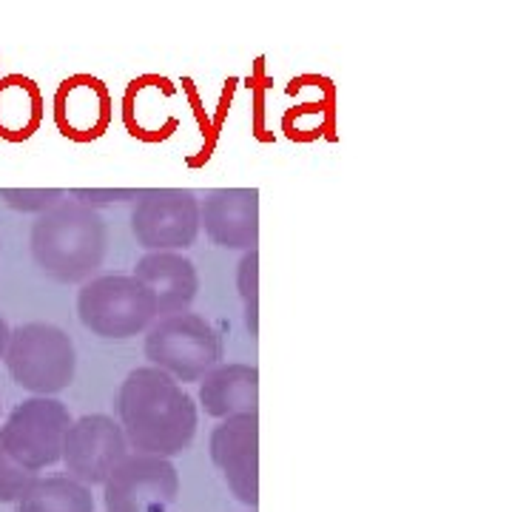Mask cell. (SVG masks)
<instances>
[{
	"label": "cell",
	"mask_w": 512,
	"mask_h": 512,
	"mask_svg": "<svg viewBox=\"0 0 512 512\" xmlns=\"http://www.w3.org/2000/svg\"><path fill=\"white\" fill-rule=\"evenodd\" d=\"M128 441L120 421L103 413H92L72 421L66 441H63V464L69 478L94 487L106 484L114 467L128 456Z\"/></svg>",
	"instance_id": "9c48e42d"
},
{
	"label": "cell",
	"mask_w": 512,
	"mask_h": 512,
	"mask_svg": "<svg viewBox=\"0 0 512 512\" xmlns=\"http://www.w3.org/2000/svg\"><path fill=\"white\" fill-rule=\"evenodd\" d=\"M37 481V473L20 467L15 458L6 453L3 441H0V501H20L23 495L32 490V484Z\"/></svg>",
	"instance_id": "e0dca14e"
},
{
	"label": "cell",
	"mask_w": 512,
	"mask_h": 512,
	"mask_svg": "<svg viewBox=\"0 0 512 512\" xmlns=\"http://www.w3.org/2000/svg\"><path fill=\"white\" fill-rule=\"evenodd\" d=\"M200 228L228 251H256L259 245V191L214 188L200 200Z\"/></svg>",
	"instance_id": "8fae6325"
},
{
	"label": "cell",
	"mask_w": 512,
	"mask_h": 512,
	"mask_svg": "<svg viewBox=\"0 0 512 512\" xmlns=\"http://www.w3.org/2000/svg\"><path fill=\"white\" fill-rule=\"evenodd\" d=\"M18 512H94V495L69 476L37 478L18 501Z\"/></svg>",
	"instance_id": "5bb4252c"
},
{
	"label": "cell",
	"mask_w": 512,
	"mask_h": 512,
	"mask_svg": "<svg viewBox=\"0 0 512 512\" xmlns=\"http://www.w3.org/2000/svg\"><path fill=\"white\" fill-rule=\"evenodd\" d=\"M9 376L35 396H57L74 382L77 353L72 336L49 322H26L9 333L3 353Z\"/></svg>",
	"instance_id": "3957f363"
},
{
	"label": "cell",
	"mask_w": 512,
	"mask_h": 512,
	"mask_svg": "<svg viewBox=\"0 0 512 512\" xmlns=\"http://www.w3.org/2000/svg\"><path fill=\"white\" fill-rule=\"evenodd\" d=\"M211 461L220 467L237 501L256 507L259 501V416L225 419L208 439Z\"/></svg>",
	"instance_id": "30bf717a"
},
{
	"label": "cell",
	"mask_w": 512,
	"mask_h": 512,
	"mask_svg": "<svg viewBox=\"0 0 512 512\" xmlns=\"http://www.w3.org/2000/svg\"><path fill=\"white\" fill-rule=\"evenodd\" d=\"M77 316L100 339H131L160 319L154 293L134 274L89 279L77 291Z\"/></svg>",
	"instance_id": "5b68a950"
},
{
	"label": "cell",
	"mask_w": 512,
	"mask_h": 512,
	"mask_svg": "<svg viewBox=\"0 0 512 512\" xmlns=\"http://www.w3.org/2000/svg\"><path fill=\"white\" fill-rule=\"evenodd\" d=\"M131 234L151 251H185L200 237V200L188 188H146L131 208Z\"/></svg>",
	"instance_id": "52a82bcc"
},
{
	"label": "cell",
	"mask_w": 512,
	"mask_h": 512,
	"mask_svg": "<svg viewBox=\"0 0 512 512\" xmlns=\"http://www.w3.org/2000/svg\"><path fill=\"white\" fill-rule=\"evenodd\" d=\"M72 197L97 211V205H114V202H137V188H74Z\"/></svg>",
	"instance_id": "ac0fdd59"
},
{
	"label": "cell",
	"mask_w": 512,
	"mask_h": 512,
	"mask_svg": "<svg viewBox=\"0 0 512 512\" xmlns=\"http://www.w3.org/2000/svg\"><path fill=\"white\" fill-rule=\"evenodd\" d=\"M143 353L151 367H160L174 382H202L222 365V336L200 313H171L157 319L146 333Z\"/></svg>",
	"instance_id": "277c9868"
},
{
	"label": "cell",
	"mask_w": 512,
	"mask_h": 512,
	"mask_svg": "<svg viewBox=\"0 0 512 512\" xmlns=\"http://www.w3.org/2000/svg\"><path fill=\"white\" fill-rule=\"evenodd\" d=\"M72 421L69 407L60 399L32 396L9 413L0 427V441L20 467L40 473L43 467L63 461V441Z\"/></svg>",
	"instance_id": "8992f818"
},
{
	"label": "cell",
	"mask_w": 512,
	"mask_h": 512,
	"mask_svg": "<svg viewBox=\"0 0 512 512\" xmlns=\"http://www.w3.org/2000/svg\"><path fill=\"white\" fill-rule=\"evenodd\" d=\"M200 404L222 421L259 416V370L245 362H222L200 382Z\"/></svg>",
	"instance_id": "4fadbf2b"
},
{
	"label": "cell",
	"mask_w": 512,
	"mask_h": 512,
	"mask_svg": "<svg viewBox=\"0 0 512 512\" xmlns=\"http://www.w3.org/2000/svg\"><path fill=\"white\" fill-rule=\"evenodd\" d=\"M237 291L245 305V325L251 336L259 333V251H245L237 265Z\"/></svg>",
	"instance_id": "9a60e30c"
},
{
	"label": "cell",
	"mask_w": 512,
	"mask_h": 512,
	"mask_svg": "<svg viewBox=\"0 0 512 512\" xmlns=\"http://www.w3.org/2000/svg\"><path fill=\"white\" fill-rule=\"evenodd\" d=\"M134 276L154 293L160 319L188 311L200 291V276L194 262L177 251H151L137 259Z\"/></svg>",
	"instance_id": "7c38bea8"
},
{
	"label": "cell",
	"mask_w": 512,
	"mask_h": 512,
	"mask_svg": "<svg viewBox=\"0 0 512 512\" xmlns=\"http://www.w3.org/2000/svg\"><path fill=\"white\" fill-rule=\"evenodd\" d=\"M0 200L20 214H46L66 200L63 188H0Z\"/></svg>",
	"instance_id": "2e32d148"
},
{
	"label": "cell",
	"mask_w": 512,
	"mask_h": 512,
	"mask_svg": "<svg viewBox=\"0 0 512 512\" xmlns=\"http://www.w3.org/2000/svg\"><path fill=\"white\" fill-rule=\"evenodd\" d=\"M9 333H12V328H9V322L0 316V359H3V353H6V345H9Z\"/></svg>",
	"instance_id": "d6986e66"
},
{
	"label": "cell",
	"mask_w": 512,
	"mask_h": 512,
	"mask_svg": "<svg viewBox=\"0 0 512 512\" xmlns=\"http://www.w3.org/2000/svg\"><path fill=\"white\" fill-rule=\"evenodd\" d=\"M177 495V467L168 458L146 453H128L103 484L109 512H168Z\"/></svg>",
	"instance_id": "ba28073f"
},
{
	"label": "cell",
	"mask_w": 512,
	"mask_h": 512,
	"mask_svg": "<svg viewBox=\"0 0 512 512\" xmlns=\"http://www.w3.org/2000/svg\"><path fill=\"white\" fill-rule=\"evenodd\" d=\"M117 416L134 453L180 456L197 436V404L160 367L131 370L117 390Z\"/></svg>",
	"instance_id": "6da1fadb"
},
{
	"label": "cell",
	"mask_w": 512,
	"mask_h": 512,
	"mask_svg": "<svg viewBox=\"0 0 512 512\" xmlns=\"http://www.w3.org/2000/svg\"><path fill=\"white\" fill-rule=\"evenodd\" d=\"M29 245L43 274L63 285H86L106 259L109 228L100 211L77 200H63L37 217Z\"/></svg>",
	"instance_id": "7a4b0ae2"
}]
</instances>
